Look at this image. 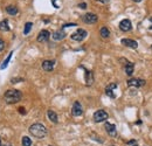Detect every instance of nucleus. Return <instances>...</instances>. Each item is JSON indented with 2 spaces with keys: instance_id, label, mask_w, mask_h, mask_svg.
Returning a JSON list of instances; mask_svg holds the SVG:
<instances>
[{
  "instance_id": "1",
  "label": "nucleus",
  "mask_w": 152,
  "mask_h": 146,
  "mask_svg": "<svg viewBox=\"0 0 152 146\" xmlns=\"http://www.w3.org/2000/svg\"><path fill=\"white\" fill-rule=\"evenodd\" d=\"M30 133L35 137V138H39V139H42L47 136V129L43 124H40V123H35L33 125H30Z\"/></svg>"
},
{
  "instance_id": "2",
  "label": "nucleus",
  "mask_w": 152,
  "mask_h": 146,
  "mask_svg": "<svg viewBox=\"0 0 152 146\" xmlns=\"http://www.w3.org/2000/svg\"><path fill=\"white\" fill-rule=\"evenodd\" d=\"M4 97H5V101H6L8 104H14V103L20 102L22 95H21V92H20L19 90L13 89V90H7V91L5 92V95H4Z\"/></svg>"
},
{
  "instance_id": "3",
  "label": "nucleus",
  "mask_w": 152,
  "mask_h": 146,
  "mask_svg": "<svg viewBox=\"0 0 152 146\" xmlns=\"http://www.w3.org/2000/svg\"><path fill=\"white\" fill-rule=\"evenodd\" d=\"M87 35H88L87 30H84V29H82V28H79L75 33H73V34L70 35V37H71V40H74V41L81 42V41H83V40L87 37Z\"/></svg>"
},
{
  "instance_id": "4",
  "label": "nucleus",
  "mask_w": 152,
  "mask_h": 146,
  "mask_svg": "<svg viewBox=\"0 0 152 146\" xmlns=\"http://www.w3.org/2000/svg\"><path fill=\"white\" fill-rule=\"evenodd\" d=\"M108 117H109V115H108L107 111H104V110H97V111L94 114V120H95L96 123H102V122L107 120Z\"/></svg>"
},
{
  "instance_id": "5",
  "label": "nucleus",
  "mask_w": 152,
  "mask_h": 146,
  "mask_svg": "<svg viewBox=\"0 0 152 146\" xmlns=\"http://www.w3.org/2000/svg\"><path fill=\"white\" fill-rule=\"evenodd\" d=\"M71 114H73V116H75V117L82 116V114H83V108H82V105H81V103H80V102H77V101H76V102L73 104Z\"/></svg>"
},
{
  "instance_id": "6",
  "label": "nucleus",
  "mask_w": 152,
  "mask_h": 146,
  "mask_svg": "<svg viewBox=\"0 0 152 146\" xmlns=\"http://www.w3.org/2000/svg\"><path fill=\"white\" fill-rule=\"evenodd\" d=\"M126 84H128V87L139 88V87H143L145 84V81L144 80H140V78H130V80H128Z\"/></svg>"
},
{
  "instance_id": "7",
  "label": "nucleus",
  "mask_w": 152,
  "mask_h": 146,
  "mask_svg": "<svg viewBox=\"0 0 152 146\" xmlns=\"http://www.w3.org/2000/svg\"><path fill=\"white\" fill-rule=\"evenodd\" d=\"M82 20L86 22V24H95V22H97V20H98V17L96 15V14H94V13H87V14H84L83 17H82Z\"/></svg>"
},
{
  "instance_id": "8",
  "label": "nucleus",
  "mask_w": 152,
  "mask_h": 146,
  "mask_svg": "<svg viewBox=\"0 0 152 146\" xmlns=\"http://www.w3.org/2000/svg\"><path fill=\"white\" fill-rule=\"evenodd\" d=\"M104 127H105V131L108 132V134L109 136H111V137H116L117 136V130H116V125H114V124H111V123H105V125H104Z\"/></svg>"
},
{
  "instance_id": "9",
  "label": "nucleus",
  "mask_w": 152,
  "mask_h": 146,
  "mask_svg": "<svg viewBox=\"0 0 152 146\" xmlns=\"http://www.w3.org/2000/svg\"><path fill=\"white\" fill-rule=\"evenodd\" d=\"M120 29L122 32H130L132 29V24L129 19H124L120 22Z\"/></svg>"
},
{
  "instance_id": "10",
  "label": "nucleus",
  "mask_w": 152,
  "mask_h": 146,
  "mask_svg": "<svg viewBox=\"0 0 152 146\" xmlns=\"http://www.w3.org/2000/svg\"><path fill=\"white\" fill-rule=\"evenodd\" d=\"M49 37H50V33H49L48 30L43 29V30H41V32L39 33V35H37V41H39V42H47V41L49 40Z\"/></svg>"
},
{
  "instance_id": "11",
  "label": "nucleus",
  "mask_w": 152,
  "mask_h": 146,
  "mask_svg": "<svg viewBox=\"0 0 152 146\" xmlns=\"http://www.w3.org/2000/svg\"><path fill=\"white\" fill-rule=\"evenodd\" d=\"M116 89H117V84L116 83H111V84H109L108 87L105 88V93L109 97H111V98H116V93H115Z\"/></svg>"
},
{
  "instance_id": "12",
  "label": "nucleus",
  "mask_w": 152,
  "mask_h": 146,
  "mask_svg": "<svg viewBox=\"0 0 152 146\" xmlns=\"http://www.w3.org/2000/svg\"><path fill=\"white\" fill-rule=\"evenodd\" d=\"M122 45H124L125 47L132 48V49H137V48H138V43H137V41L131 40V39H123V40H122Z\"/></svg>"
},
{
  "instance_id": "13",
  "label": "nucleus",
  "mask_w": 152,
  "mask_h": 146,
  "mask_svg": "<svg viewBox=\"0 0 152 146\" xmlns=\"http://www.w3.org/2000/svg\"><path fill=\"white\" fill-rule=\"evenodd\" d=\"M54 64L55 62L54 61H50V60H46L42 62V69L45 71H52L54 69Z\"/></svg>"
},
{
  "instance_id": "14",
  "label": "nucleus",
  "mask_w": 152,
  "mask_h": 146,
  "mask_svg": "<svg viewBox=\"0 0 152 146\" xmlns=\"http://www.w3.org/2000/svg\"><path fill=\"white\" fill-rule=\"evenodd\" d=\"M124 69H125V74L131 76L133 74V70H135V64L132 62H128L125 65H124Z\"/></svg>"
},
{
  "instance_id": "15",
  "label": "nucleus",
  "mask_w": 152,
  "mask_h": 146,
  "mask_svg": "<svg viewBox=\"0 0 152 146\" xmlns=\"http://www.w3.org/2000/svg\"><path fill=\"white\" fill-rule=\"evenodd\" d=\"M64 36H66V33H64L62 29H61V30H56V32L53 33V39L56 40V41L64 39Z\"/></svg>"
},
{
  "instance_id": "16",
  "label": "nucleus",
  "mask_w": 152,
  "mask_h": 146,
  "mask_svg": "<svg viewBox=\"0 0 152 146\" xmlns=\"http://www.w3.org/2000/svg\"><path fill=\"white\" fill-rule=\"evenodd\" d=\"M47 116L49 118V120L50 122H53L54 124H56L58 122H59V118H58V115L53 111V110H48V112H47Z\"/></svg>"
},
{
  "instance_id": "17",
  "label": "nucleus",
  "mask_w": 152,
  "mask_h": 146,
  "mask_svg": "<svg viewBox=\"0 0 152 146\" xmlns=\"http://www.w3.org/2000/svg\"><path fill=\"white\" fill-rule=\"evenodd\" d=\"M92 82H94V75H92V73L86 70V83H87V86H91Z\"/></svg>"
},
{
  "instance_id": "18",
  "label": "nucleus",
  "mask_w": 152,
  "mask_h": 146,
  "mask_svg": "<svg viewBox=\"0 0 152 146\" xmlns=\"http://www.w3.org/2000/svg\"><path fill=\"white\" fill-rule=\"evenodd\" d=\"M6 12L9 14V15H17L19 9L15 7V6H7L6 7Z\"/></svg>"
},
{
  "instance_id": "19",
  "label": "nucleus",
  "mask_w": 152,
  "mask_h": 146,
  "mask_svg": "<svg viewBox=\"0 0 152 146\" xmlns=\"http://www.w3.org/2000/svg\"><path fill=\"white\" fill-rule=\"evenodd\" d=\"M99 35H101L103 39L109 37V36H110V30H109V28H107V27H102L101 30H99Z\"/></svg>"
},
{
  "instance_id": "20",
  "label": "nucleus",
  "mask_w": 152,
  "mask_h": 146,
  "mask_svg": "<svg viewBox=\"0 0 152 146\" xmlns=\"http://www.w3.org/2000/svg\"><path fill=\"white\" fill-rule=\"evenodd\" d=\"M0 30H2V32H8L9 30V26H8V21L7 20L0 21Z\"/></svg>"
},
{
  "instance_id": "21",
  "label": "nucleus",
  "mask_w": 152,
  "mask_h": 146,
  "mask_svg": "<svg viewBox=\"0 0 152 146\" xmlns=\"http://www.w3.org/2000/svg\"><path fill=\"white\" fill-rule=\"evenodd\" d=\"M12 55H13V52H11L9 54H8V56H7V58L4 61V63L0 65V69H5L7 65H8V62H9V60H11V58H12Z\"/></svg>"
},
{
  "instance_id": "22",
  "label": "nucleus",
  "mask_w": 152,
  "mask_h": 146,
  "mask_svg": "<svg viewBox=\"0 0 152 146\" xmlns=\"http://www.w3.org/2000/svg\"><path fill=\"white\" fill-rule=\"evenodd\" d=\"M33 27V24L32 22H27L26 25H25V29H24V34L25 35H27V34H30V29Z\"/></svg>"
},
{
  "instance_id": "23",
  "label": "nucleus",
  "mask_w": 152,
  "mask_h": 146,
  "mask_svg": "<svg viewBox=\"0 0 152 146\" xmlns=\"http://www.w3.org/2000/svg\"><path fill=\"white\" fill-rule=\"evenodd\" d=\"M22 146H32V140L28 137H22Z\"/></svg>"
},
{
  "instance_id": "24",
  "label": "nucleus",
  "mask_w": 152,
  "mask_h": 146,
  "mask_svg": "<svg viewBox=\"0 0 152 146\" xmlns=\"http://www.w3.org/2000/svg\"><path fill=\"white\" fill-rule=\"evenodd\" d=\"M4 48H5V42L0 39V52H1V50H4Z\"/></svg>"
},
{
  "instance_id": "25",
  "label": "nucleus",
  "mask_w": 152,
  "mask_h": 146,
  "mask_svg": "<svg viewBox=\"0 0 152 146\" xmlns=\"http://www.w3.org/2000/svg\"><path fill=\"white\" fill-rule=\"evenodd\" d=\"M79 7L82 8V9H84V8H87V4H86V2H82V4L79 5Z\"/></svg>"
},
{
  "instance_id": "26",
  "label": "nucleus",
  "mask_w": 152,
  "mask_h": 146,
  "mask_svg": "<svg viewBox=\"0 0 152 146\" xmlns=\"http://www.w3.org/2000/svg\"><path fill=\"white\" fill-rule=\"evenodd\" d=\"M76 26V24H67V25H63V28H66V27H75Z\"/></svg>"
},
{
  "instance_id": "27",
  "label": "nucleus",
  "mask_w": 152,
  "mask_h": 146,
  "mask_svg": "<svg viewBox=\"0 0 152 146\" xmlns=\"http://www.w3.org/2000/svg\"><path fill=\"white\" fill-rule=\"evenodd\" d=\"M18 81H22L21 78H12L11 80V83H18Z\"/></svg>"
},
{
  "instance_id": "28",
  "label": "nucleus",
  "mask_w": 152,
  "mask_h": 146,
  "mask_svg": "<svg viewBox=\"0 0 152 146\" xmlns=\"http://www.w3.org/2000/svg\"><path fill=\"white\" fill-rule=\"evenodd\" d=\"M19 112H20V114H22V115H25V114H26V111H25V109H24V108H19Z\"/></svg>"
},
{
  "instance_id": "29",
  "label": "nucleus",
  "mask_w": 152,
  "mask_h": 146,
  "mask_svg": "<svg viewBox=\"0 0 152 146\" xmlns=\"http://www.w3.org/2000/svg\"><path fill=\"white\" fill-rule=\"evenodd\" d=\"M52 2H53V5H54L55 8H59V5L56 4V0H52Z\"/></svg>"
},
{
  "instance_id": "30",
  "label": "nucleus",
  "mask_w": 152,
  "mask_h": 146,
  "mask_svg": "<svg viewBox=\"0 0 152 146\" xmlns=\"http://www.w3.org/2000/svg\"><path fill=\"white\" fill-rule=\"evenodd\" d=\"M96 1H99V2H102V4H108L110 0H96Z\"/></svg>"
},
{
  "instance_id": "31",
  "label": "nucleus",
  "mask_w": 152,
  "mask_h": 146,
  "mask_svg": "<svg viewBox=\"0 0 152 146\" xmlns=\"http://www.w3.org/2000/svg\"><path fill=\"white\" fill-rule=\"evenodd\" d=\"M135 143H136V142H135V140H131V142H129V143H128V144H129V145H131V144H135Z\"/></svg>"
},
{
  "instance_id": "32",
  "label": "nucleus",
  "mask_w": 152,
  "mask_h": 146,
  "mask_svg": "<svg viewBox=\"0 0 152 146\" xmlns=\"http://www.w3.org/2000/svg\"><path fill=\"white\" fill-rule=\"evenodd\" d=\"M150 21H151V26H150V27H149V28H150V29H152V17H151V18H150Z\"/></svg>"
},
{
  "instance_id": "33",
  "label": "nucleus",
  "mask_w": 152,
  "mask_h": 146,
  "mask_svg": "<svg viewBox=\"0 0 152 146\" xmlns=\"http://www.w3.org/2000/svg\"><path fill=\"white\" fill-rule=\"evenodd\" d=\"M132 1H135V2H140L142 0H132Z\"/></svg>"
},
{
  "instance_id": "34",
  "label": "nucleus",
  "mask_w": 152,
  "mask_h": 146,
  "mask_svg": "<svg viewBox=\"0 0 152 146\" xmlns=\"http://www.w3.org/2000/svg\"><path fill=\"white\" fill-rule=\"evenodd\" d=\"M4 146H12V145H11V144H5Z\"/></svg>"
},
{
  "instance_id": "35",
  "label": "nucleus",
  "mask_w": 152,
  "mask_h": 146,
  "mask_svg": "<svg viewBox=\"0 0 152 146\" xmlns=\"http://www.w3.org/2000/svg\"><path fill=\"white\" fill-rule=\"evenodd\" d=\"M0 146H1V140H0Z\"/></svg>"
},
{
  "instance_id": "36",
  "label": "nucleus",
  "mask_w": 152,
  "mask_h": 146,
  "mask_svg": "<svg viewBox=\"0 0 152 146\" xmlns=\"http://www.w3.org/2000/svg\"><path fill=\"white\" fill-rule=\"evenodd\" d=\"M133 146H138V145H137V144H136V145H133Z\"/></svg>"
},
{
  "instance_id": "37",
  "label": "nucleus",
  "mask_w": 152,
  "mask_h": 146,
  "mask_svg": "<svg viewBox=\"0 0 152 146\" xmlns=\"http://www.w3.org/2000/svg\"><path fill=\"white\" fill-rule=\"evenodd\" d=\"M49 146H52V145H49Z\"/></svg>"
}]
</instances>
